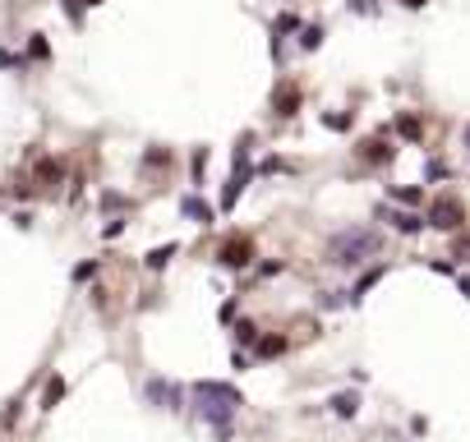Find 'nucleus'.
Instances as JSON below:
<instances>
[{
	"label": "nucleus",
	"mask_w": 470,
	"mask_h": 442,
	"mask_svg": "<svg viewBox=\"0 0 470 442\" xmlns=\"http://www.w3.org/2000/svg\"><path fill=\"white\" fill-rule=\"evenodd\" d=\"M189 397H194L198 420H203V424H212V429H230L235 410L244 406V392H240V387L217 383V378H198V383L189 387Z\"/></svg>",
	"instance_id": "1"
},
{
	"label": "nucleus",
	"mask_w": 470,
	"mask_h": 442,
	"mask_svg": "<svg viewBox=\"0 0 470 442\" xmlns=\"http://www.w3.org/2000/svg\"><path fill=\"white\" fill-rule=\"evenodd\" d=\"M383 249V235L369 231V226H346V231H337L328 240V263L337 267H360L364 258H373Z\"/></svg>",
	"instance_id": "2"
},
{
	"label": "nucleus",
	"mask_w": 470,
	"mask_h": 442,
	"mask_svg": "<svg viewBox=\"0 0 470 442\" xmlns=\"http://www.w3.org/2000/svg\"><path fill=\"white\" fill-rule=\"evenodd\" d=\"M143 397L153 401L157 410H185V392L175 383H166V378H148V387H143Z\"/></svg>",
	"instance_id": "3"
},
{
	"label": "nucleus",
	"mask_w": 470,
	"mask_h": 442,
	"mask_svg": "<svg viewBox=\"0 0 470 442\" xmlns=\"http://www.w3.org/2000/svg\"><path fill=\"white\" fill-rule=\"evenodd\" d=\"M217 263L221 267H249L254 263V240L249 235H230V240L217 249Z\"/></svg>",
	"instance_id": "4"
},
{
	"label": "nucleus",
	"mask_w": 470,
	"mask_h": 442,
	"mask_svg": "<svg viewBox=\"0 0 470 442\" xmlns=\"http://www.w3.org/2000/svg\"><path fill=\"white\" fill-rule=\"evenodd\" d=\"M461 217H466V212H461L457 199H438L434 208H429V226H434V231H457Z\"/></svg>",
	"instance_id": "5"
},
{
	"label": "nucleus",
	"mask_w": 470,
	"mask_h": 442,
	"mask_svg": "<svg viewBox=\"0 0 470 442\" xmlns=\"http://www.w3.org/2000/svg\"><path fill=\"white\" fill-rule=\"evenodd\" d=\"M378 217L392 221V231H401V235H415V231H424V226H429L424 217H415V212H396V208H378Z\"/></svg>",
	"instance_id": "6"
},
{
	"label": "nucleus",
	"mask_w": 470,
	"mask_h": 442,
	"mask_svg": "<svg viewBox=\"0 0 470 442\" xmlns=\"http://www.w3.org/2000/svg\"><path fill=\"white\" fill-rule=\"evenodd\" d=\"M180 212H185L194 226H212V221H217V208H212V203H203L198 194H189V199L180 203Z\"/></svg>",
	"instance_id": "7"
},
{
	"label": "nucleus",
	"mask_w": 470,
	"mask_h": 442,
	"mask_svg": "<svg viewBox=\"0 0 470 442\" xmlns=\"http://www.w3.org/2000/svg\"><path fill=\"white\" fill-rule=\"evenodd\" d=\"M272 106H277V115H296L300 110V88L296 83H282V88L272 92Z\"/></svg>",
	"instance_id": "8"
},
{
	"label": "nucleus",
	"mask_w": 470,
	"mask_h": 442,
	"mask_svg": "<svg viewBox=\"0 0 470 442\" xmlns=\"http://www.w3.org/2000/svg\"><path fill=\"white\" fill-rule=\"evenodd\" d=\"M175 254H180V244H175V240H166V244H157V249H148V258H143V263H148V272H162V267L171 263Z\"/></svg>",
	"instance_id": "9"
},
{
	"label": "nucleus",
	"mask_w": 470,
	"mask_h": 442,
	"mask_svg": "<svg viewBox=\"0 0 470 442\" xmlns=\"http://www.w3.org/2000/svg\"><path fill=\"white\" fill-rule=\"evenodd\" d=\"M286 336H258V341H254V355H258V359H282L286 355Z\"/></svg>",
	"instance_id": "10"
},
{
	"label": "nucleus",
	"mask_w": 470,
	"mask_h": 442,
	"mask_svg": "<svg viewBox=\"0 0 470 442\" xmlns=\"http://www.w3.org/2000/svg\"><path fill=\"white\" fill-rule=\"evenodd\" d=\"M60 397H65V378L51 373V378H46V387H42V401H37V406H42V410H55V406H60Z\"/></svg>",
	"instance_id": "11"
},
{
	"label": "nucleus",
	"mask_w": 470,
	"mask_h": 442,
	"mask_svg": "<svg viewBox=\"0 0 470 442\" xmlns=\"http://www.w3.org/2000/svg\"><path fill=\"white\" fill-rule=\"evenodd\" d=\"M383 272H387V267H369V272H364L360 281H355V290H350V304H360V299L369 295V290L378 286V281H383Z\"/></svg>",
	"instance_id": "12"
},
{
	"label": "nucleus",
	"mask_w": 470,
	"mask_h": 442,
	"mask_svg": "<svg viewBox=\"0 0 470 442\" xmlns=\"http://www.w3.org/2000/svg\"><path fill=\"white\" fill-rule=\"evenodd\" d=\"M355 410H360V397H355V392H337V397H332V415H337V420H355Z\"/></svg>",
	"instance_id": "13"
},
{
	"label": "nucleus",
	"mask_w": 470,
	"mask_h": 442,
	"mask_svg": "<svg viewBox=\"0 0 470 442\" xmlns=\"http://www.w3.org/2000/svg\"><path fill=\"white\" fill-rule=\"evenodd\" d=\"M364 162H392V148L383 138H373V143H364Z\"/></svg>",
	"instance_id": "14"
},
{
	"label": "nucleus",
	"mask_w": 470,
	"mask_h": 442,
	"mask_svg": "<svg viewBox=\"0 0 470 442\" xmlns=\"http://www.w3.org/2000/svg\"><path fill=\"white\" fill-rule=\"evenodd\" d=\"M254 341H258V327H254L249 318H240L235 322V345H254Z\"/></svg>",
	"instance_id": "15"
},
{
	"label": "nucleus",
	"mask_w": 470,
	"mask_h": 442,
	"mask_svg": "<svg viewBox=\"0 0 470 442\" xmlns=\"http://www.w3.org/2000/svg\"><path fill=\"white\" fill-rule=\"evenodd\" d=\"M97 272H102L97 258H83V263H74V272H69V276H74V281H92Z\"/></svg>",
	"instance_id": "16"
},
{
	"label": "nucleus",
	"mask_w": 470,
	"mask_h": 442,
	"mask_svg": "<svg viewBox=\"0 0 470 442\" xmlns=\"http://www.w3.org/2000/svg\"><path fill=\"white\" fill-rule=\"evenodd\" d=\"M37 180H42V185H60V162H51V157H46V162H37Z\"/></svg>",
	"instance_id": "17"
},
{
	"label": "nucleus",
	"mask_w": 470,
	"mask_h": 442,
	"mask_svg": "<svg viewBox=\"0 0 470 442\" xmlns=\"http://www.w3.org/2000/svg\"><path fill=\"white\" fill-rule=\"evenodd\" d=\"M300 46H305V51H318V46H323V28H300Z\"/></svg>",
	"instance_id": "18"
},
{
	"label": "nucleus",
	"mask_w": 470,
	"mask_h": 442,
	"mask_svg": "<svg viewBox=\"0 0 470 442\" xmlns=\"http://www.w3.org/2000/svg\"><path fill=\"white\" fill-rule=\"evenodd\" d=\"M396 129H401L406 138H420V120H415V115H401V120H396Z\"/></svg>",
	"instance_id": "19"
},
{
	"label": "nucleus",
	"mask_w": 470,
	"mask_h": 442,
	"mask_svg": "<svg viewBox=\"0 0 470 442\" xmlns=\"http://www.w3.org/2000/svg\"><path fill=\"white\" fill-rule=\"evenodd\" d=\"M452 258L470 263V235H457V244H452Z\"/></svg>",
	"instance_id": "20"
},
{
	"label": "nucleus",
	"mask_w": 470,
	"mask_h": 442,
	"mask_svg": "<svg viewBox=\"0 0 470 442\" xmlns=\"http://www.w3.org/2000/svg\"><path fill=\"white\" fill-rule=\"evenodd\" d=\"M392 199L406 203V208H415V203H420V189H392Z\"/></svg>",
	"instance_id": "21"
},
{
	"label": "nucleus",
	"mask_w": 470,
	"mask_h": 442,
	"mask_svg": "<svg viewBox=\"0 0 470 442\" xmlns=\"http://www.w3.org/2000/svg\"><path fill=\"white\" fill-rule=\"evenodd\" d=\"M102 208H106V212H116V208H130V199H125V194H102Z\"/></svg>",
	"instance_id": "22"
},
{
	"label": "nucleus",
	"mask_w": 470,
	"mask_h": 442,
	"mask_svg": "<svg viewBox=\"0 0 470 442\" xmlns=\"http://www.w3.org/2000/svg\"><path fill=\"white\" fill-rule=\"evenodd\" d=\"M203 171H208V148H198L194 152V180H203Z\"/></svg>",
	"instance_id": "23"
},
{
	"label": "nucleus",
	"mask_w": 470,
	"mask_h": 442,
	"mask_svg": "<svg viewBox=\"0 0 470 442\" xmlns=\"http://www.w3.org/2000/svg\"><path fill=\"white\" fill-rule=\"evenodd\" d=\"M120 231H125V217H111L106 226H102V235H106V240H116V235H120Z\"/></svg>",
	"instance_id": "24"
},
{
	"label": "nucleus",
	"mask_w": 470,
	"mask_h": 442,
	"mask_svg": "<svg viewBox=\"0 0 470 442\" xmlns=\"http://www.w3.org/2000/svg\"><path fill=\"white\" fill-rule=\"evenodd\" d=\"M323 124L328 129H350V115H323Z\"/></svg>",
	"instance_id": "25"
},
{
	"label": "nucleus",
	"mask_w": 470,
	"mask_h": 442,
	"mask_svg": "<svg viewBox=\"0 0 470 442\" xmlns=\"http://www.w3.org/2000/svg\"><path fill=\"white\" fill-rule=\"evenodd\" d=\"M401 5H406V10H424L429 0H401Z\"/></svg>",
	"instance_id": "26"
},
{
	"label": "nucleus",
	"mask_w": 470,
	"mask_h": 442,
	"mask_svg": "<svg viewBox=\"0 0 470 442\" xmlns=\"http://www.w3.org/2000/svg\"><path fill=\"white\" fill-rule=\"evenodd\" d=\"M457 281H461V295L470 299V276H457Z\"/></svg>",
	"instance_id": "27"
},
{
	"label": "nucleus",
	"mask_w": 470,
	"mask_h": 442,
	"mask_svg": "<svg viewBox=\"0 0 470 442\" xmlns=\"http://www.w3.org/2000/svg\"><path fill=\"white\" fill-rule=\"evenodd\" d=\"M461 148H466V152H470V124H466V134H461Z\"/></svg>",
	"instance_id": "28"
},
{
	"label": "nucleus",
	"mask_w": 470,
	"mask_h": 442,
	"mask_svg": "<svg viewBox=\"0 0 470 442\" xmlns=\"http://www.w3.org/2000/svg\"><path fill=\"white\" fill-rule=\"evenodd\" d=\"M83 5H88V10H92V5H102V0H83Z\"/></svg>",
	"instance_id": "29"
}]
</instances>
